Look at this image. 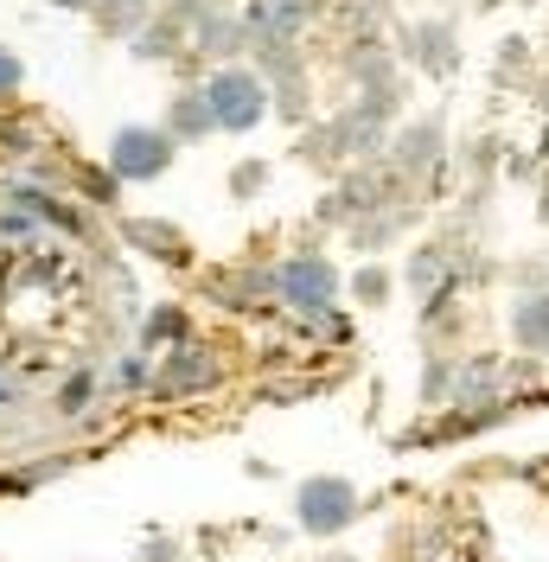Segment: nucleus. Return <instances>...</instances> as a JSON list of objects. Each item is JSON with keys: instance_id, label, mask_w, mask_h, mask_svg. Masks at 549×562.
Masks as SVG:
<instances>
[{"instance_id": "obj_1", "label": "nucleus", "mask_w": 549, "mask_h": 562, "mask_svg": "<svg viewBox=\"0 0 549 562\" xmlns=\"http://www.w3.org/2000/svg\"><path fill=\"white\" fill-rule=\"evenodd\" d=\"M205 109H211V128L243 135V128H256V122H262L269 97H262V83H256L249 70H217V77L205 83Z\"/></svg>"}, {"instance_id": "obj_2", "label": "nucleus", "mask_w": 549, "mask_h": 562, "mask_svg": "<svg viewBox=\"0 0 549 562\" xmlns=\"http://www.w3.org/2000/svg\"><path fill=\"white\" fill-rule=\"evenodd\" d=\"M274 288H281V301H288V307H301V314H326V307H333V294H339V276H333L320 256H294V262H281V269H274Z\"/></svg>"}, {"instance_id": "obj_3", "label": "nucleus", "mask_w": 549, "mask_h": 562, "mask_svg": "<svg viewBox=\"0 0 549 562\" xmlns=\"http://www.w3.org/2000/svg\"><path fill=\"white\" fill-rule=\"evenodd\" d=\"M109 167L122 179H160L172 167V135H154V128H122L115 147H109Z\"/></svg>"}, {"instance_id": "obj_4", "label": "nucleus", "mask_w": 549, "mask_h": 562, "mask_svg": "<svg viewBox=\"0 0 549 562\" xmlns=\"http://www.w3.org/2000/svg\"><path fill=\"white\" fill-rule=\"evenodd\" d=\"M351 512H358V492L345 486V480L301 486V525L307 530H339V525H351Z\"/></svg>"}, {"instance_id": "obj_5", "label": "nucleus", "mask_w": 549, "mask_h": 562, "mask_svg": "<svg viewBox=\"0 0 549 562\" xmlns=\"http://www.w3.org/2000/svg\"><path fill=\"white\" fill-rule=\"evenodd\" d=\"M211 378H217V364H211L205 351L179 346L167 364H160V396H192V390H205Z\"/></svg>"}, {"instance_id": "obj_6", "label": "nucleus", "mask_w": 549, "mask_h": 562, "mask_svg": "<svg viewBox=\"0 0 549 562\" xmlns=\"http://www.w3.org/2000/svg\"><path fill=\"white\" fill-rule=\"evenodd\" d=\"M172 135H179V140H199V135H211V109H205V90H186V97L172 103Z\"/></svg>"}, {"instance_id": "obj_7", "label": "nucleus", "mask_w": 549, "mask_h": 562, "mask_svg": "<svg viewBox=\"0 0 549 562\" xmlns=\"http://www.w3.org/2000/svg\"><path fill=\"white\" fill-rule=\"evenodd\" d=\"M517 339H524V346H549V294H537V301L517 307Z\"/></svg>"}, {"instance_id": "obj_8", "label": "nucleus", "mask_w": 549, "mask_h": 562, "mask_svg": "<svg viewBox=\"0 0 549 562\" xmlns=\"http://www.w3.org/2000/svg\"><path fill=\"white\" fill-rule=\"evenodd\" d=\"M147 339H154V346H179V339H186V314H179V307H160V314L147 319Z\"/></svg>"}, {"instance_id": "obj_9", "label": "nucleus", "mask_w": 549, "mask_h": 562, "mask_svg": "<svg viewBox=\"0 0 549 562\" xmlns=\"http://www.w3.org/2000/svg\"><path fill=\"white\" fill-rule=\"evenodd\" d=\"M20 83H26V70H20V58H13V52L0 45V97H13Z\"/></svg>"}, {"instance_id": "obj_10", "label": "nucleus", "mask_w": 549, "mask_h": 562, "mask_svg": "<svg viewBox=\"0 0 549 562\" xmlns=\"http://www.w3.org/2000/svg\"><path fill=\"white\" fill-rule=\"evenodd\" d=\"M83 403H90V378H70V384L58 390V409L70 416V409H83Z\"/></svg>"}, {"instance_id": "obj_11", "label": "nucleus", "mask_w": 549, "mask_h": 562, "mask_svg": "<svg viewBox=\"0 0 549 562\" xmlns=\"http://www.w3.org/2000/svg\"><path fill=\"white\" fill-rule=\"evenodd\" d=\"M141 378H147V371H141V364H115V371H109V384H115V390H135Z\"/></svg>"}, {"instance_id": "obj_12", "label": "nucleus", "mask_w": 549, "mask_h": 562, "mask_svg": "<svg viewBox=\"0 0 549 562\" xmlns=\"http://www.w3.org/2000/svg\"><path fill=\"white\" fill-rule=\"evenodd\" d=\"M358 294H365V301H383V276H378V269H365V276H358Z\"/></svg>"}, {"instance_id": "obj_13", "label": "nucleus", "mask_w": 549, "mask_h": 562, "mask_svg": "<svg viewBox=\"0 0 549 562\" xmlns=\"http://www.w3.org/2000/svg\"><path fill=\"white\" fill-rule=\"evenodd\" d=\"M52 7H90V0H52Z\"/></svg>"}, {"instance_id": "obj_14", "label": "nucleus", "mask_w": 549, "mask_h": 562, "mask_svg": "<svg viewBox=\"0 0 549 562\" xmlns=\"http://www.w3.org/2000/svg\"><path fill=\"white\" fill-rule=\"evenodd\" d=\"M7 396H13V390H7V384H0V403H7Z\"/></svg>"}]
</instances>
